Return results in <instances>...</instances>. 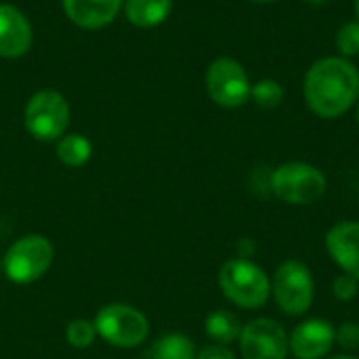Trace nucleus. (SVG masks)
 Returning a JSON list of instances; mask_svg holds the SVG:
<instances>
[{"label":"nucleus","mask_w":359,"mask_h":359,"mask_svg":"<svg viewBox=\"0 0 359 359\" xmlns=\"http://www.w3.org/2000/svg\"><path fill=\"white\" fill-rule=\"evenodd\" d=\"M303 95L316 116L341 118L358 103L359 69L345 57H324L307 69Z\"/></svg>","instance_id":"obj_1"},{"label":"nucleus","mask_w":359,"mask_h":359,"mask_svg":"<svg viewBox=\"0 0 359 359\" xmlns=\"http://www.w3.org/2000/svg\"><path fill=\"white\" fill-rule=\"evenodd\" d=\"M219 286L225 299L242 309H259L271 297L269 276L246 259L227 261L219 271Z\"/></svg>","instance_id":"obj_2"},{"label":"nucleus","mask_w":359,"mask_h":359,"mask_svg":"<svg viewBox=\"0 0 359 359\" xmlns=\"http://www.w3.org/2000/svg\"><path fill=\"white\" fill-rule=\"evenodd\" d=\"M326 189V175L307 162H286L271 175V191L286 204L309 206L324 198Z\"/></svg>","instance_id":"obj_3"},{"label":"nucleus","mask_w":359,"mask_h":359,"mask_svg":"<svg viewBox=\"0 0 359 359\" xmlns=\"http://www.w3.org/2000/svg\"><path fill=\"white\" fill-rule=\"evenodd\" d=\"M271 294L286 316H303L311 309L316 284L311 269L301 261H284L271 280Z\"/></svg>","instance_id":"obj_4"},{"label":"nucleus","mask_w":359,"mask_h":359,"mask_svg":"<svg viewBox=\"0 0 359 359\" xmlns=\"http://www.w3.org/2000/svg\"><path fill=\"white\" fill-rule=\"evenodd\" d=\"M69 124L67 99L57 90H40L25 105V128L40 141L61 139Z\"/></svg>","instance_id":"obj_5"},{"label":"nucleus","mask_w":359,"mask_h":359,"mask_svg":"<svg viewBox=\"0 0 359 359\" xmlns=\"http://www.w3.org/2000/svg\"><path fill=\"white\" fill-rule=\"evenodd\" d=\"M53 263V246L42 236H25L17 240L4 255V273L15 284H32L40 280Z\"/></svg>","instance_id":"obj_6"},{"label":"nucleus","mask_w":359,"mask_h":359,"mask_svg":"<svg viewBox=\"0 0 359 359\" xmlns=\"http://www.w3.org/2000/svg\"><path fill=\"white\" fill-rule=\"evenodd\" d=\"M95 328H97V334H101L109 345L122 347V349L141 345L149 334L147 318L139 309L130 305H122V303L103 307L97 313Z\"/></svg>","instance_id":"obj_7"},{"label":"nucleus","mask_w":359,"mask_h":359,"mask_svg":"<svg viewBox=\"0 0 359 359\" xmlns=\"http://www.w3.org/2000/svg\"><path fill=\"white\" fill-rule=\"evenodd\" d=\"M250 88L248 74L236 59L219 57L206 69V90L210 99L225 109L242 107L250 99Z\"/></svg>","instance_id":"obj_8"},{"label":"nucleus","mask_w":359,"mask_h":359,"mask_svg":"<svg viewBox=\"0 0 359 359\" xmlns=\"http://www.w3.org/2000/svg\"><path fill=\"white\" fill-rule=\"evenodd\" d=\"M240 351L244 359H288V334L284 326L271 318L252 320L242 328Z\"/></svg>","instance_id":"obj_9"},{"label":"nucleus","mask_w":359,"mask_h":359,"mask_svg":"<svg viewBox=\"0 0 359 359\" xmlns=\"http://www.w3.org/2000/svg\"><path fill=\"white\" fill-rule=\"evenodd\" d=\"M337 330L330 322L313 318L299 324L288 337L290 351L297 359H324L334 347Z\"/></svg>","instance_id":"obj_10"},{"label":"nucleus","mask_w":359,"mask_h":359,"mask_svg":"<svg viewBox=\"0 0 359 359\" xmlns=\"http://www.w3.org/2000/svg\"><path fill=\"white\" fill-rule=\"evenodd\" d=\"M326 250L343 273L359 280V221L337 223L326 233Z\"/></svg>","instance_id":"obj_11"},{"label":"nucleus","mask_w":359,"mask_h":359,"mask_svg":"<svg viewBox=\"0 0 359 359\" xmlns=\"http://www.w3.org/2000/svg\"><path fill=\"white\" fill-rule=\"evenodd\" d=\"M32 46V25L27 17L11 6L0 4V57L17 59Z\"/></svg>","instance_id":"obj_12"},{"label":"nucleus","mask_w":359,"mask_h":359,"mask_svg":"<svg viewBox=\"0 0 359 359\" xmlns=\"http://www.w3.org/2000/svg\"><path fill=\"white\" fill-rule=\"evenodd\" d=\"M61 2L67 19L84 29H101L109 25L116 19L122 4V0H61Z\"/></svg>","instance_id":"obj_13"},{"label":"nucleus","mask_w":359,"mask_h":359,"mask_svg":"<svg viewBox=\"0 0 359 359\" xmlns=\"http://www.w3.org/2000/svg\"><path fill=\"white\" fill-rule=\"evenodd\" d=\"M172 11V0H128L126 19L137 27H156L166 21Z\"/></svg>","instance_id":"obj_14"},{"label":"nucleus","mask_w":359,"mask_h":359,"mask_svg":"<svg viewBox=\"0 0 359 359\" xmlns=\"http://www.w3.org/2000/svg\"><path fill=\"white\" fill-rule=\"evenodd\" d=\"M242 322L238 316H233L231 311H212L206 322H204V330L206 334L217 343V345H229L240 341L242 334Z\"/></svg>","instance_id":"obj_15"},{"label":"nucleus","mask_w":359,"mask_h":359,"mask_svg":"<svg viewBox=\"0 0 359 359\" xmlns=\"http://www.w3.org/2000/svg\"><path fill=\"white\" fill-rule=\"evenodd\" d=\"M143 359H196V347L185 334H166L143 353Z\"/></svg>","instance_id":"obj_16"},{"label":"nucleus","mask_w":359,"mask_h":359,"mask_svg":"<svg viewBox=\"0 0 359 359\" xmlns=\"http://www.w3.org/2000/svg\"><path fill=\"white\" fill-rule=\"evenodd\" d=\"M93 156V145L82 135H63L57 145V158L72 168L84 166Z\"/></svg>","instance_id":"obj_17"},{"label":"nucleus","mask_w":359,"mask_h":359,"mask_svg":"<svg viewBox=\"0 0 359 359\" xmlns=\"http://www.w3.org/2000/svg\"><path fill=\"white\" fill-rule=\"evenodd\" d=\"M250 97L252 101L263 107V109H273L282 103L284 99V88L278 80L273 78H263L261 82H257L252 88H250Z\"/></svg>","instance_id":"obj_18"},{"label":"nucleus","mask_w":359,"mask_h":359,"mask_svg":"<svg viewBox=\"0 0 359 359\" xmlns=\"http://www.w3.org/2000/svg\"><path fill=\"white\" fill-rule=\"evenodd\" d=\"M65 337H67V343L76 349H86L93 345L95 337H97V328L95 324L86 322V320H74L67 330H65Z\"/></svg>","instance_id":"obj_19"},{"label":"nucleus","mask_w":359,"mask_h":359,"mask_svg":"<svg viewBox=\"0 0 359 359\" xmlns=\"http://www.w3.org/2000/svg\"><path fill=\"white\" fill-rule=\"evenodd\" d=\"M337 48L341 50V55L347 57H353L359 55V21H351V23H345L339 34H337Z\"/></svg>","instance_id":"obj_20"},{"label":"nucleus","mask_w":359,"mask_h":359,"mask_svg":"<svg viewBox=\"0 0 359 359\" xmlns=\"http://www.w3.org/2000/svg\"><path fill=\"white\" fill-rule=\"evenodd\" d=\"M332 292L339 301H353L359 292V280L349 273H343L332 282Z\"/></svg>","instance_id":"obj_21"},{"label":"nucleus","mask_w":359,"mask_h":359,"mask_svg":"<svg viewBox=\"0 0 359 359\" xmlns=\"http://www.w3.org/2000/svg\"><path fill=\"white\" fill-rule=\"evenodd\" d=\"M334 343H339V345H341L343 349H347V351L359 349V324H355V322H345V324L337 330Z\"/></svg>","instance_id":"obj_22"},{"label":"nucleus","mask_w":359,"mask_h":359,"mask_svg":"<svg viewBox=\"0 0 359 359\" xmlns=\"http://www.w3.org/2000/svg\"><path fill=\"white\" fill-rule=\"evenodd\" d=\"M196 359H238L236 353L229 349V345H208L204 347Z\"/></svg>","instance_id":"obj_23"},{"label":"nucleus","mask_w":359,"mask_h":359,"mask_svg":"<svg viewBox=\"0 0 359 359\" xmlns=\"http://www.w3.org/2000/svg\"><path fill=\"white\" fill-rule=\"evenodd\" d=\"M330 359H359V358H353V355H334V358Z\"/></svg>","instance_id":"obj_24"},{"label":"nucleus","mask_w":359,"mask_h":359,"mask_svg":"<svg viewBox=\"0 0 359 359\" xmlns=\"http://www.w3.org/2000/svg\"><path fill=\"white\" fill-rule=\"evenodd\" d=\"M307 2H311V4H324V2H328V0H307Z\"/></svg>","instance_id":"obj_25"},{"label":"nucleus","mask_w":359,"mask_h":359,"mask_svg":"<svg viewBox=\"0 0 359 359\" xmlns=\"http://www.w3.org/2000/svg\"><path fill=\"white\" fill-rule=\"evenodd\" d=\"M252 2H261V4H267V2H276V0H252Z\"/></svg>","instance_id":"obj_26"},{"label":"nucleus","mask_w":359,"mask_h":359,"mask_svg":"<svg viewBox=\"0 0 359 359\" xmlns=\"http://www.w3.org/2000/svg\"><path fill=\"white\" fill-rule=\"evenodd\" d=\"M355 15H358L359 19V0H355Z\"/></svg>","instance_id":"obj_27"},{"label":"nucleus","mask_w":359,"mask_h":359,"mask_svg":"<svg viewBox=\"0 0 359 359\" xmlns=\"http://www.w3.org/2000/svg\"><path fill=\"white\" fill-rule=\"evenodd\" d=\"M358 124H359V105H358Z\"/></svg>","instance_id":"obj_28"}]
</instances>
